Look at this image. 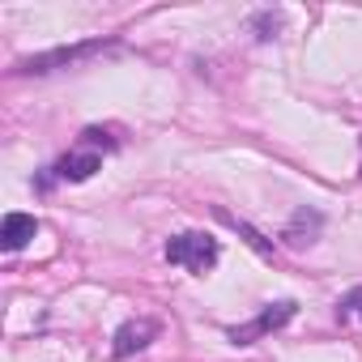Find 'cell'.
I'll use <instances>...</instances> for the list:
<instances>
[{
  "label": "cell",
  "mask_w": 362,
  "mask_h": 362,
  "mask_svg": "<svg viewBox=\"0 0 362 362\" xmlns=\"http://www.w3.org/2000/svg\"><path fill=\"white\" fill-rule=\"evenodd\" d=\"M294 320V303L290 298H281V303H269L256 320H247V324H239V328H230V341L235 345H256L260 337H269V332H277V328H286Z\"/></svg>",
  "instance_id": "cell-2"
},
{
  "label": "cell",
  "mask_w": 362,
  "mask_h": 362,
  "mask_svg": "<svg viewBox=\"0 0 362 362\" xmlns=\"http://www.w3.org/2000/svg\"><path fill=\"white\" fill-rule=\"evenodd\" d=\"M218 239H209V235H201V230H184V235H175V239H166V260L170 264H179V269H188V273H209L214 264H218Z\"/></svg>",
  "instance_id": "cell-1"
},
{
  "label": "cell",
  "mask_w": 362,
  "mask_h": 362,
  "mask_svg": "<svg viewBox=\"0 0 362 362\" xmlns=\"http://www.w3.org/2000/svg\"><path fill=\"white\" fill-rule=\"evenodd\" d=\"M35 235H39V222L30 214H9L5 226H0V247H5V252H22Z\"/></svg>",
  "instance_id": "cell-6"
},
{
  "label": "cell",
  "mask_w": 362,
  "mask_h": 362,
  "mask_svg": "<svg viewBox=\"0 0 362 362\" xmlns=\"http://www.w3.org/2000/svg\"><path fill=\"white\" fill-rule=\"evenodd\" d=\"M153 337H158V320H128V324L115 328L111 354H115V358H132V354H141Z\"/></svg>",
  "instance_id": "cell-5"
},
{
  "label": "cell",
  "mask_w": 362,
  "mask_h": 362,
  "mask_svg": "<svg viewBox=\"0 0 362 362\" xmlns=\"http://www.w3.org/2000/svg\"><path fill=\"white\" fill-rule=\"evenodd\" d=\"M107 43H81V47H60V52H43V56H35V60H22L13 73H56V69H69V64H77V60H86V56H98Z\"/></svg>",
  "instance_id": "cell-3"
},
{
  "label": "cell",
  "mask_w": 362,
  "mask_h": 362,
  "mask_svg": "<svg viewBox=\"0 0 362 362\" xmlns=\"http://www.w3.org/2000/svg\"><path fill=\"white\" fill-rule=\"evenodd\" d=\"M315 230H320V214L298 209L294 222L286 226V243H290V247H307V243H315Z\"/></svg>",
  "instance_id": "cell-7"
},
{
  "label": "cell",
  "mask_w": 362,
  "mask_h": 362,
  "mask_svg": "<svg viewBox=\"0 0 362 362\" xmlns=\"http://www.w3.org/2000/svg\"><path fill=\"white\" fill-rule=\"evenodd\" d=\"M98 166H103V153L90 149V145H77V149H69V153L52 166V175L64 179V184H86V179H90Z\"/></svg>",
  "instance_id": "cell-4"
},
{
  "label": "cell",
  "mask_w": 362,
  "mask_h": 362,
  "mask_svg": "<svg viewBox=\"0 0 362 362\" xmlns=\"http://www.w3.org/2000/svg\"><path fill=\"white\" fill-rule=\"evenodd\" d=\"M337 320H341V324H354V320H362V286H358V290H349V294L337 303Z\"/></svg>",
  "instance_id": "cell-8"
},
{
  "label": "cell",
  "mask_w": 362,
  "mask_h": 362,
  "mask_svg": "<svg viewBox=\"0 0 362 362\" xmlns=\"http://www.w3.org/2000/svg\"><path fill=\"white\" fill-rule=\"evenodd\" d=\"M277 26H281V18H277V13H260V18H256L260 39H273V30H277Z\"/></svg>",
  "instance_id": "cell-9"
}]
</instances>
